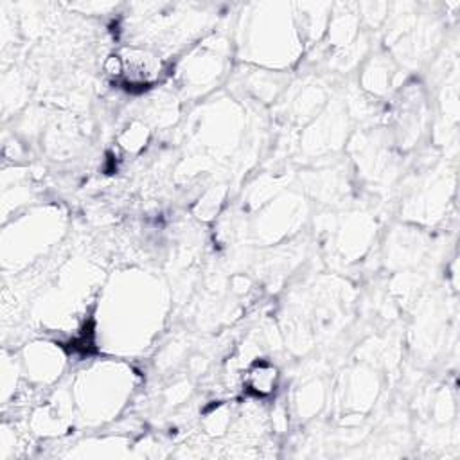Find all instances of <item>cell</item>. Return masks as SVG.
<instances>
[{
	"label": "cell",
	"instance_id": "obj_2",
	"mask_svg": "<svg viewBox=\"0 0 460 460\" xmlns=\"http://www.w3.org/2000/svg\"><path fill=\"white\" fill-rule=\"evenodd\" d=\"M279 381H280V372L277 365L266 359L253 361L243 376L244 388L255 397L273 395L279 388Z\"/></svg>",
	"mask_w": 460,
	"mask_h": 460
},
{
	"label": "cell",
	"instance_id": "obj_1",
	"mask_svg": "<svg viewBox=\"0 0 460 460\" xmlns=\"http://www.w3.org/2000/svg\"><path fill=\"white\" fill-rule=\"evenodd\" d=\"M106 72L122 79L129 88H146L160 79L162 59L149 50L124 49L120 54L108 58Z\"/></svg>",
	"mask_w": 460,
	"mask_h": 460
}]
</instances>
